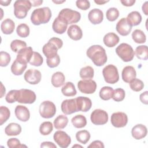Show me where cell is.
<instances>
[{
	"instance_id": "cell-1",
	"label": "cell",
	"mask_w": 148,
	"mask_h": 148,
	"mask_svg": "<svg viewBox=\"0 0 148 148\" xmlns=\"http://www.w3.org/2000/svg\"><path fill=\"white\" fill-rule=\"evenodd\" d=\"M86 55L97 66H101L107 62L108 57L106 51L100 45H94L90 46L87 50Z\"/></svg>"
},
{
	"instance_id": "cell-2",
	"label": "cell",
	"mask_w": 148,
	"mask_h": 148,
	"mask_svg": "<svg viewBox=\"0 0 148 148\" xmlns=\"http://www.w3.org/2000/svg\"><path fill=\"white\" fill-rule=\"evenodd\" d=\"M51 17V12L49 7L35 9L31 15V21L35 25L47 23Z\"/></svg>"
},
{
	"instance_id": "cell-3",
	"label": "cell",
	"mask_w": 148,
	"mask_h": 148,
	"mask_svg": "<svg viewBox=\"0 0 148 148\" xmlns=\"http://www.w3.org/2000/svg\"><path fill=\"white\" fill-rule=\"evenodd\" d=\"M63 46L62 40L58 38L53 37L48 42L44 45L42 47V51L47 58H50L57 54L58 50Z\"/></svg>"
},
{
	"instance_id": "cell-4",
	"label": "cell",
	"mask_w": 148,
	"mask_h": 148,
	"mask_svg": "<svg viewBox=\"0 0 148 148\" xmlns=\"http://www.w3.org/2000/svg\"><path fill=\"white\" fill-rule=\"evenodd\" d=\"M14 14L18 19L24 18L28 12L31 9L32 5L30 1L28 0H17L14 5Z\"/></svg>"
},
{
	"instance_id": "cell-5",
	"label": "cell",
	"mask_w": 148,
	"mask_h": 148,
	"mask_svg": "<svg viewBox=\"0 0 148 148\" xmlns=\"http://www.w3.org/2000/svg\"><path fill=\"white\" fill-rule=\"evenodd\" d=\"M116 53L124 62H126L131 61L135 56L132 46L125 43L119 45L116 49Z\"/></svg>"
},
{
	"instance_id": "cell-6",
	"label": "cell",
	"mask_w": 148,
	"mask_h": 148,
	"mask_svg": "<svg viewBox=\"0 0 148 148\" xmlns=\"http://www.w3.org/2000/svg\"><path fill=\"white\" fill-rule=\"evenodd\" d=\"M105 81L109 84H114L119 80V75L117 67L112 64L106 65L102 70Z\"/></svg>"
},
{
	"instance_id": "cell-7",
	"label": "cell",
	"mask_w": 148,
	"mask_h": 148,
	"mask_svg": "<svg viewBox=\"0 0 148 148\" xmlns=\"http://www.w3.org/2000/svg\"><path fill=\"white\" fill-rule=\"evenodd\" d=\"M58 16L63 18L68 24L76 23L81 18V14L79 12L69 8L62 9L59 12Z\"/></svg>"
},
{
	"instance_id": "cell-8",
	"label": "cell",
	"mask_w": 148,
	"mask_h": 148,
	"mask_svg": "<svg viewBox=\"0 0 148 148\" xmlns=\"http://www.w3.org/2000/svg\"><path fill=\"white\" fill-rule=\"evenodd\" d=\"M39 112L42 117L44 119H50L56 114V107L53 102L45 101L40 103Z\"/></svg>"
},
{
	"instance_id": "cell-9",
	"label": "cell",
	"mask_w": 148,
	"mask_h": 148,
	"mask_svg": "<svg viewBox=\"0 0 148 148\" xmlns=\"http://www.w3.org/2000/svg\"><path fill=\"white\" fill-rule=\"evenodd\" d=\"M36 94L33 91L25 88H22L18 90V98L17 101L18 103L31 104L36 101Z\"/></svg>"
},
{
	"instance_id": "cell-10",
	"label": "cell",
	"mask_w": 148,
	"mask_h": 148,
	"mask_svg": "<svg viewBox=\"0 0 148 148\" xmlns=\"http://www.w3.org/2000/svg\"><path fill=\"white\" fill-rule=\"evenodd\" d=\"M108 114L104 110L95 109L91 114L90 120L92 124L97 125L105 124L108 121Z\"/></svg>"
},
{
	"instance_id": "cell-11",
	"label": "cell",
	"mask_w": 148,
	"mask_h": 148,
	"mask_svg": "<svg viewBox=\"0 0 148 148\" xmlns=\"http://www.w3.org/2000/svg\"><path fill=\"white\" fill-rule=\"evenodd\" d=\"M77 88L83 94H91L96 91L97 83L94 80L91 79L81 80L77 83Z\"/></svg>"
},
{
	"instance_id": "cell-12",
	"label": "cell",
	"mask_w": 148,
	"mask_h": 148,
	"mask_svg": "<svg viewBox=\"0 0 148 148\" xmlns=\"http://www.w3.org/2000/svg\"><path fill=\"white\" fill-rule=\"evenodd\" d=\"M53 139L55 142L62 148L68 147L71 142V137L63 131H57L53 135Z\"/></svg>"
},
{
	"instance_id": "cell-13",
	"label": "cell",
	"mask_w": 148,
	"mask_h": 148,
	"mask_svg": "<svg viewBox=\"0 0 148 148\" xmlns=\"http://www.w3.org/2000/svg\"><path fill=\"white\" fill-rule=\"evenodd\" d=\"M110 121L113 127L116 128H122L127 125L128 123V116L124 112H115L112 114Z\"/></svg>"
},
{
	"instance_id": "cell-14",
	"label": "cell",
	"mask_w": 148,
	"mask_h": 148,
	"mask_svg": "<svg viewBox=\"0 0 148 148\" xmlns=\"http://www.w3.org/2000/svg\"><path fill=\"white\" fill-rule=\"evenodd\" d=\"M61 109L62 113L66 115L71 114L79 112L76 98L68 99L63 101L61 103Z\"/></svg>"
},
{
	"instance_id": "cell-15",
	"label": "cell",
	"mask_w": 148,
	"mask_h": 148,
	"mask_svg": "<svg viewBox=\"0 0 148 148\" xmlns=\"http://www.w3.org/2000/svg\"><path fill=\"white\" fill-rule=\"evenodd\" d=\"M24 78L25 80L30 84H38L42 79V74L37 69H28L24 75Z\"/></svg>"
},
{
	"instance_id": "cell-16",
	"label": "cell",
	"mask_w": 148,
	"mask_h": 148,
	"mask_svg": "<svg viewBox=\"0 0 148 148\" xmlns=\"http://www.w3.org/2000/svg\"><path fill=\"white\" fill-rule=\"evenodd\" d=\"M33 53L34 51L31 47H25L21 49L17 53L16 60L21 63L27 64L31 60Z\"/></svg>"
},
{
	"instance_id": "cell-17",
	"label": "cell",
	"mask_w": 148,
	"mask_h": 148,
	"mask_svg": "<svg viewBox=\"0 0 148 148\" xmlns=\"http://www.w3.org/2000/svg\"><path fill=\"white\" fill-rule=\"evenodd\" d=\"M117 32L121 36H127L132 30V27L127 23L126 18H121L116 26Z\"/></svg>"
},
{
	"instance_id": "cell-18",
	"label": "cell",
	"mask_w": 148,
	"mask_h": 148,
	"mask_svg": "<svg viewBox=\"0 0 148 148\" xmlns=\"http://www.w3.org/2000/svg\"><path fill=\"white\" fill-rule=\"evenodd\" d=\"M68 23L63 18L57 16L53 23V30L58 34H62L65 32L68 28Z\"/></svg>"
},
{
	"instance_id": "cell-19",
	"label": "cell",
	"mask_w": 148,
	"mask_h": 148,
	"mask_svg": "<svg viewBox=\"0 0 148 148\" xmlns=\"http://www.w3.org/2000/svg\"><path fill=\"white\" fill-rule=\"evenodd\" d=\"M14 113L17 119L23 122L27 121L30 117V113L28 109L23 105L16 106Z\"/></svg>"
},
{
	"instance_id": "cell-20",
	"label": "cell",
	"mask_w": 148,
	"mask_h": 148,
	"mask_svg": "<svg viewBox=\"0 0 148 148\" xmlns=\"http://www.w3.org/2000/svg\"><path fill=\"white\" fill-rule=\"evenodd\" d=\"M147 134V127L142 124H138L134 126L131 130V134L132 137L136 139L140 140L144 138Z\"/></svg>"
},
{
	"instance_id": "cell-21",
	"label": "cell",
	"mask_w": 148,
	"mask_h": 148,
	"mask_svg": "<svg viewBox=\"0 0 148 148\" xmlns=\"http://www.w3.org/2000/svg\"><path fill=\"white\" fill-rule=\"evenodd\" d=\"M88 18L92 24H99L103 20V13L101 10L95 8L89 12Z\"/></svg>"
},
{
	"instance_id": "cell-22",
	"label": "cell",
	"mask_w": 148,
	"mask_h": 148,
	"mask_svg": "<svg viewBox=\"0 0 148 148\" xmlns=\"http://www.w3.org/2000/svg\"><path fill=\"white\" fill-rule=\"evenodd\" d=\"M78 111L86 112L88 111L92 106L91 100L86 97L80 96L76 98Z\"/></svg>"
},
{
	"instance_id": "cell-23",
	"label": "cell",
	"mask_w": 148,
	"mask_h": 148,
	"mask_svg": "<svg viewBox=\"0 0 148 148\" xmlns=\"http://www.w3.org/2000/svg\"><path fill=\"white\" fill-rule=\"evenodd\" d=\"M136 76V71L132 66L128 65L125 66L121 73V77L125 83H130L132 79Z\"/></svg>"
},
{
	"instance_id": "cell-24",
	"label": "cell",
	"mask_w": 148,
	"mask_h": 148,
	"mask_svg": "<svg viewBox=\"0 0 148 148\" xmlns=\"http://www.w3.org/2000/svg\"><path fill=\"white\" fill-rule=\"evenodd\" d=\"M68 36L73 40H79L82 38L83 32L80 27L77 25H71L68 29Z\"/></svg>"
},
{
	"instance_id": "cell-25",
	"label": "cell",
	"mask_w": 148,
	"mask_h": 148,
	"mask_svg": "<svg viewBox=\"0 0 148 148\" xmlns=\"http://www.w3.org/2000/svg\"><path fill=\"white\" fill-rule=\"evenodd\" d=\"M120 39L117 35L113 32H109L106 34L103 38V42L105 45L108 47H113L117 45L119 42Z\"/></svg>"
},
{
	"instance_id": "cell-26",
	"label": "cell",
	"mask_w": 148,
	"mask_h": 148,
	"mask_svg": "<svg viewBox=\"0 0 148 148\" xmlns=\"http://www.w3.org/2000/svg\"><path fill=\"white\" fill-rule=\"evenodd\" d=\"M127 23L131 26H136L140 24L142 21V16L138 11H132L130 13L127 18Z\"/></svg>"
},
{
	"instance_id": "cell-27",
	"label": "cell",
	"mask_w": 148,
	"mask_h": 148,
	"mask_svg": "<svg viewBox=\"0 0 148 148\" xmlns=\"http://www.w3.org/2000/svg\"><path fill=\"white\" fill-rule=\"evenodd\" d=\"M15 24L10 18L4 20L1 25V29L3 34L5 35H10L12 34L14 30Z\"/></svg>"
},
{
	"instance_id": "cell-28",
	"label": "cell",
	"mask_w": 148,
	"mask_h": 148,
	"mask_svg": "<svg viewBox=\"0 0 148 148\" xmlns=\"http://www.w3.org/2000/svg\"><path fill=\"white\" fill-rule=\"evenodd\" d=\"M21 127L20 124L16 123L9 124L5 129V132L8 136H16L21 132Z\"/></svg>"
},
{
	"instance_id": "cell-29",
	"label": "cell",
	"mask_w": 148,
	"mask_h": 148,
	"mask_svg": "<svg viewBox=\"0 0 148 148\" xmlns=\"http://www.w3.org/2000/svg\"><path fill=\"white\" fill-rule=\"evenodd\" d=\"M65 77L61 72H56L51 76V82L52 85L55 87H60L65 83Z\"/></svg>"
},
{
	"instance_id": "cell-30",
	"label": "cell",
	"mask_w": 148,
	"mask_h": 148,
	"mask_svg": "<svg viewBox=\"0 0 148 148\" xmlns=\"http://www.w3.org/2000/svg\"><path fill=\"white\" fill-rule=\"evenodd\" d=\"M61 92L65 97H73L77 94L75 85L71 82L65 83L61 88Z\"/></svg>"
},
{
	"instance_id": "cell-31",
	"label": "cell",
	"mask_w": 148,
	"mask_h": 148,
	"mask_svg": "<svg viewBox=\"0 0 148 148\" xmlns=\"http://www.w3.org/2000/svg\"><path fill=\"white\" fill-rule=\"evenodd\" d=\"M27 66V64L21 63L16 59L11 66V71L16 76L21 75L26 69Z\"/></svg>"
},
{
	"instance_id": "cell-32",
	"label": "cell",
	"mask_w": 148,
	"mask_h": 148,
	"mask_svg": "<svg viewBox=\"0 0 148 148\" xmlns=\"http://www.w3.org/2000/svg\"><path fill=\"white\" fill-rule=\"evenodd\" d=\"M71 123L74 127L76 128H82L87 125V120L84 116L77 114L72 117Z\"/></svg>"
},
{
	"instance_id": "cell-33",
	"label": "cell",
	"mask_w": 148,
	"mask_h": 148,
	"mask_svg": "<svg viewBox=\"0 0 148 148\" xmlns=\"http://www.w3.org/2000/svg\"><path fill=\"white\" fill-rule=\"evenodd\" d=\"M68 123V117L63 114H60L58 116L53 122V125L56 129L62 130L66 127Z\"/></svg>"
},
{
	"instance_id": "cell-34",
	"label": "cell",
	"mask_w": 148,
	"mask_h": 148,
	"mask_svg": "<svg viewBox=\"0 0 148 148\" xmlns=\"http://www.w3.org/2000/svg\"><path fill=\"white\" fill-rule=\"evenodd\" d=\"M136 57L141 60H147L148 58V50L146 45H140L138 46L134 52Z\"/></svg>"
},
{
	"instance_id": "cell-35",
	"label": "cell",
	"mask_w": 148,
	"mask_h": 148,
	"mask_svg": "<svg viewBox=\"0 0 148 148\" xmlns=\"http://www.w3.org/2000/svg\"><path fill=\"white\" fill-rule=\"evenodd\" d=\"M79 75L83 80L91 79L94 75V69L91 66H86L82 68L79 72Z\"/></svg>"
},
{
	"instance_id": "cell-36",
	"label": "cell",
	"mask_w": 148,
	"mask_h": 148,
	"mask_svg": "<svg viewBox=\"0 0 148 148\" xmlns=\"http://www.w3.org/2000/svg\"><path fill=\"white\" fill-rule=\"evenodd\" d=\"M132 38L135 43L139 44L144 43L146 42V35L145 34L143 31L139 29H135L132 32Z\"/></svg>"
},
{
	"instance_id": "cell-37",
	"label": "cell",
	"mask_w": 148,
	"mask_h": 148,
	"mask_svg": "<svg viewBox=\"0 0 148 148\" xmlns=\"http://www.w3.org/2000/svg\"><path fill=\"white\" fill-rule=\"evenodd\" d=\"M90 137V134L87 130H80L77 131L76 134V140L84 145L86 144L89 141Z\"/></svg>"
},
{
	"instance_id": "cell-38",
	"label": "cell",
	"mask_w": 148,
	"mask_h": 148,
	"mask_svg": "<svg viewBox=\"0 0 148 148\" xmlns=\"http://www.w3.org/2000/svg\"><path fill=\"white\" fill-rule=\"evenodd\" d=\"M113 89L109 86H104L99 91V97L104 101H108L112 98Z\"/></svg>"
},
{
	"instance_id": "cell-39",
	"label": "cell",
	"mask_w": 148,
	"mask_h": 148,
	"mask_svg": "<svg viewBox=\"0 0 148 148\" xmlns=\"http://www.w3.org/2000/svg\"><path fill=\"white\" fill-rule=\"evenodd\" d=\"M53 130V125L50 121H45L39 127V132L42 135H49Z\"/></svg>"
},
{
	"instance_id": "cell-40",
	"label": "cell",
	"mask_w": 148,
	"mask_h": 148,
	"mask_svg": "<svg viewBox=\"0 0 148 148\" xmlns=\"http://www.w3.org/2000/svg\"><path fill=\"white\" fill-rule=\"evenodd\" d=\"M29 28L26 24H19L16 28V32L18 36L21 38H27L29 35Z\"/></svg>"
},
{
	"instance_id": "cell-41",
	"label": "cell",
	"mask_w": 148,
	"mask_h": 148,
	"mask_svg": "<svg viewBox=\"0 0 148 148\" xmlns=\"http://www.w3.org/2000/svg\"><path fill=\"white\" fill-rule=\"evenodd\" d=\"M130 87L132 90L136 92L140 91L144 88L143 82L137 78H134L129 83Z\"/></svg>"
},
{
	"instance_id": "cell-42",
	"label": "cell",
	"mask_w": 148,
	"mask_h": 148,
	"mask_svg": "<svg viewBox=\"0 0 148 148\" xmlns=\"http://www.w3.org/2000/svg\"><path fill=\"white\" fill-rule=\"evenodd\" d=\"M25 47H27L26 42L21 40L15 39L10 43V49L14 53H18L21 49Z\"/></svg>"
},
{
	"instance_id": "cell-43",
	"label": "cell",
	"mask_w": 148,
	"mask_h": 148,
	"mask_svg": "<svg viewBox=\"0 0 148 148\" xmlns=\"http://www.w3.org/2000/svg\"><path fill=\"white\" fill-rule=\"evenodd\" d=\"M10 116V110L6 106L0 107V125H3L9 119Z\"/></svg>"
},
{
	"instance_id": "cell-44",
	"label": "cell",
	"mask_w": 148,
	"mask_h": 148,
	"mask_svg": "<svg viewBox=\"0 0 148 148\" xmlns=\"http://www.w3.org/2000/svg\"><path fill=\"white\" fill-rule=\"evenodd\" d=\"M119 11L116 8H110L106 12V18L109 21H114L117 20L119 16Z\"/></svg>"
},
{
	"instance_id": "cell-45",
	"label": "cell",
	"mask_w": 148,
	"mask_h": 148,
	"mask_svg": "<svg viewBox=\"0 0 148 148\" xmlns=\"http://www.w3.org/2000/svg\"><path fill=\"white\" fill-rule=\"evenodd\" d=\"M43 62V58L42 56L38 53L36 51H34L33 55L29 63L30 65L35 66H39Z\"/></svg>"
},
{
	"instance_id": "cell-46",
	"label": "cell",
	"mask_w": 148,
	"mask_h": 148,
	"mask_svg": "<svg viewBox=\"0 0 148 148\" xmlns=\"http://www.w3.org/2000/svg\"><path fill=\"white\" fill-rule=\"evenodd\" d=\"M125 96V91L123 88H118L113 90L112 98L116 102H120L124 100Z\"/></svg>"
},
{
	"instance_id": "cell-47",
	"label": "cell",
	"mask_w": 148,
	"mask_h": 148,
	"mask_svg": "<svg viewBox=\"0 0 148 148\" xmlns=\"http://www.w3.org/2000/svg\"><path fill=\"white\" fill-rule=\"evenodd\" d=\"M18 94V90H12L6 94L5 97L6 101L9 103H12L17 101Z\"/></svg>"
},
{
	"instance_id": "cell-48",
	"label": "cell",
	"mask_w": 148,
	"mask_h": 148,
	"mask_svg": "<svg viewBox=\"0 0 148 148\" xmlns=\"http://www.w3.org/2000/svg\"><path fill=\"white\" fill-rule=\"evenodd\" d=\"M11 60V57L10 54L3 51L0 52V66L2 67H5L8 66Z\"/></svg>"
},
{
	"instance_id": "cell-49",
	"label": "cell",
	"mask_w": 148,
	"mask_h": 148,
	"mask_svg": "<svg viewBox=\"0 0 148 148\" xmlns=\"http://www.w3.org/2000/svg\"><path fill=\"white\" fill-rule=\"evenodd\" d=\"M60 63V57L58 54L54 57L50 58H47L46 60V64L47 66L51 68H53L58 66Z\"/></svg>"
},
{
	"instance_id": "cell-50",
	"label": "cell",
	"mask_w": 148,
	"mask_h": 148,
	"mask_svg": "<svg viewBox=\"0 0 148 148\" xmlns=\"http://www.w3.org/2000/svg\"><path fill=\"white\" fill-rule=\"evenodd\" d=\"M7 145L10 148L14 147H27V146L25 145H21L20 141L17 138H10L7 141Z\"/></svg>"
},
{
	"instance_id": "cell-51",
	"label": "cell",
	"mask_w": 148,
	"mask_h": 148,
	"mask_svg": "<svg viewBox=\"0 0 148 148\" xmlns=\"http://www.w3.org/2000/svg\"><path fill=\"white\" fill-rule=\"evenodd\" d=\"M76 6L83 10H87L90 7V3L87 0H77L76 2Z\"/></svg>"
},
{
	"instance_id": "cell-52",
	"label": "cell",
	"mask_w": 148,
	"mask_h": 148,
	"mask_svg": "<svg viewBox=\"0 0 148 148\" xmlns=\"http://www.w3.org/2000/svg\"><path fill=\"white\" fill-rule=\"evenodd\" d=\"M105 147L103 143L102 142H101V140H94L93 142H92L88 146V147L90 148V147H99V148H103Z\"/></svg>"
},
{
	"instance_id": "cell-53",
	"label": "cell",
	"mask_w": 148,
	"mask_h": 148,
	"mask_svg": "<svg viewBox=\"0 0 148 148\" xmlns=\"http://www.w3.org/2000/svg\"><path fill=\"white\" fill-rule=\"evenodd\" d=\"M139 99L141 102L145 105L148 104V91H145L139 95Z\"/></svg>"
},
{
	"instance_id": "cell-54",
	"label": "cell",
	"mask_w": 148,
	"mask_h": 148,
	"mask_svg": "<svg viewBox=\"0 0 148 148\" xmlns=\"http://www.w3.org/2000/svg\"><path fill=\"white\" fill-rule=\"evenodd\" d=\"M40 147H49V148H56V145L51 142H43L40 145Z\"/></svg>"
},
{
	"instance_id": "cell-55",
	"label": "cell",
	"mask_w": 148,
	"mask_h": 148,
	"mask_svg": "<svg viewBox=\"0 0 148 148\" xmlns=\"http://www.w3.org/2000/svg\"><path fill=\"white\" fill-rule=\"evenodd\" d=\"M120 2L125 6H132L135 3V0H121Z\"/></svg>"
},
{
	"instance_id": "cell-56",
	"label": "cell",
	"mask_w": 148,
	"mask_h": 148,
	"mask_svg": "<svg viewBox=\"0 0 148 148\" xmlns=\"http://www.w3.org/2000/svg\"><path fill=\"white\" fill-rule=\"evenodd\" d=\"M30 2L32 5V6L36 7L42 5L43 3V1L42 0V1L41 0H32V1H30Z\"/></svg>"
},
{
	"instance_id": "cell-57",
	"label": "cell",
	"mask_w": 148,
	"mask_h": 148,
	"mask_svg": "<svg viewBox=\"0 0 148 148\" xmlns=\"http://www.w3.org/2000/svg\"><path fill=\"white\" fill-rule=\"evenodd\" d=\"M142 12L144 13V14L146 16L148 15V2L146 1L142 6Z\"/></svg>"
},
{
	"instance_id": "cell-58",
	"label": "cell",
	"mask_w": 148,
	"mask_h": 148,
	"mask_svg": "<svg viewBox=\"0 0 148 148\" xmlns=\"http://www.w3.org/2000/svg\"><path fill=\"white\" fill-rule=\"evenodd\" d=\"M12 1H9V0H7V1H2V0H1L0 1V3L1 4V5L3 6H8L10 3H11Z\"/></svg>"
},
{
	"instance_id": "cell-59",
	"label": "cell",
	"mask_w": 148,
	"mask_h": 148,
	"mask_svg": "<svg viewBox=\"0 0 148 148\" xmlns=\"http://www.w3.org/2000/svg\"><path fill=\"white\" fill-rule=\"evenodd\" d=\"M1 98H2L3 96L5 95V91H6V89L5 87L3 86L2 83H1Z\"/></svg>"
},
{
	"instance_id": "cell-60",
	"label": "cell",
	"mask_w": 148,
	"mask_h": 148,
	"mask_svg": "<svg viewBox=\"0 0 148 148\" xmlns=\"http://www.w3.org/2000/svg\"><path fill=\"white\" fill-rule=\"evenodd\" d=\"M109 1H101V0H95L94 2L98 5H103L107 2H109Z\"/></svg>"
},
{
	"instance_id": "cell-61",
	"label": "cell",
	"mask_w": 148,
	"mask_h": 148,
	"mask_svg": "<svg viewBox=\"0 0 148 148\" xmlns=\"http://www.w3.org/2000/svg\"><path fill=\"white\" fill-rule=\"evenodd\" d=\"M65 1H53V2L56 3V4H60L65 2Z\"/></svg>"
},
{
	"instance_id": "cell-62",
	"label": "cell",
	"mask_w": 148,
	"mask_h": 148,
	"mask_svg": "<svg viewBox=\"0 0 148 148\" xmlns=\"http://www.w3.org/2000/svg\"><path fill=\"white\" fill-rule=\"evenodd\" d=\"M82 147V146H80V145H73V146H72V147L73 148H74V147Z\"/></svg>"
}]
</instances>
